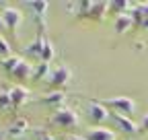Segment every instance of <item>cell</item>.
<instances>
[{
    "label": "cell",
    "instance_id": "1",
    "mask_svg": "<svg viewBox=\"0 0 148 140\" xmlns=\"http://www.w3.org/2000/svg\"><path fill=\"white\" fill-rule=\"evenodd\" d=\"M103 105L111 111H115L119 115H125V117H132V113L136 111V103L130 99V97H111V99H105Z\"/></svg>",
    "mask_w": 148,
    "mask_h": 140
},
{
    "label": "cell",
    "instance_id": "2",
    "mask_svg": "<svg viewBox=\"0 0 148 140\" xmlns=\"http://www.w3.org/2000/svg\"><path fill=\"white\" fill-rule=\"evenodd\" d=\"M51 124L58 128H76L78 126V113L72 107H60L51 115Z\"/></svg>",
    "mask_w": 148,
    "mask_h": 140
},
{
    "label": "cell",
    "instance_id": "3",
    "mask_svg": "<svg viewBox=\"0 0 148 140\" xmlns=\"http://www.w3.org/2000/svg\"><path fill=\"white\" fill-rule=\"evenodd\" d=\"M78 8H80V16H84V19L101 21L109 8V2H82L78 4Z\"/></svg>",
    "mask_w": 148,
    "mask_h": 140
},
{
    "label": "cell",
    "instance_id": "4",
    "mask_svg": "<svg viewBox=\"0 0 148 140\" xmlns=\"http://www.w3.org/2000/svg\"><path fill=\"white\" fill-rule=\"evenodd\" d=\"M111 115V109H107L103 101H88L86 105V117L92 121V124H103V121H107Z\"/></svg>",
    "mask_w": 148,
    "mask_h": 140
},
{
    "label": "cell",
    "instance_id": "5",
    "mask_svg": "<svg viewBox=\"0 0 148 140\" xmlns=\"http://www.w3.org/2000/svg\"><path fill=\"white\" fill-rule=\"evenodd\" d=\"M0 16H2V21H4V25H6V31H10L14 37H16V29L21 27V23H23V12L18 10V8L6 6Z\"/></svg>",
    "mask_w": 148,
    "mask_h": 140
},
{
    "label": "cell",
    "instance_id": "6",
    "mask_svg": "<svg viewBox=\"0 0 148 140\" xmlns=\"http://www.w3.org/2000/svg\"><path fill=\"white\" fill-rule=\"evenodd\" d=\"M72 78V70L68 66H58V68H53L51 72H49V78L47 82L51 86H58V89H62V86H66Z\"/></svg>",
    "mask_w": 148,
    "mask_h": 140
},
{
    "label": "cell",
    "instance_id": "7",
    "mask_svg": "<svg viewBox=\"0 0 148 140\" xmlns=\"http://www.w3.org/2000/svg\"><path fill=\"white\" fill-rule=\"evenodd\" d=\"M111 119L115 121V126L123 132V134H130V136H134V134H138L140 132V126L136 124V121H132V117H125V115H119V113H115V111H111V115H109Z\"/></svg>",
    "mask_w": 148,
    "mask_h": 140
},
{
    "label": "cell",
    "instance_id": "8",
    "mask_svg": "<svg viewBox=\"0 0 148 140\" xmlns=\"http://www.w3.org/2000/svg\"><path fill=\"white\" fill-rule=\"evenodd\" d=\"M8 97H10V103H12V109L14 107H23V105L29 101V91L21 84H14L8 89Z\"/></svg>",
    "mask_w": 148,
    "mask_h": 140
},
{
    "label": "cell",
    "instance_id": "9",
    "mask_svg": "<svg viewBox=\"0 0 148 140\" xmlns=\"http://www.w3.org/2000/svg\"><path fill=\"white\" fill-rule=\"evenodd\" d=\"M134 27V21H132V14L130 12H119L117 16H115V23H113V29H115V33H125L127 29H132Z\"/></svg>",
    "mask_w": 148,
    "mask_h": 140
},
{
    "label": "cell",
    "instance_id": "10",
    "mask_svg": "<svg viewBox=\"0 0 148 140\" xmlns=\"http://www.w3.org/2000/svg\"><path fill=\"white\" fill-rule=\"evenodd\" d=\"M10 76H14L16 80H29V78L33 76V66H31L27 60H21V62H18V66L12 70Z\"/></svg>",
    "mask_w": 148,
    "mask_h": 140
},
{
    "label": "cell",
    "instance_id": "11",
    "mask_svg": "<svg viewBox=\"0 0 148 140\" xmlns=\"http://www.w3.org/2000/svg\"><path fill=\"white\" fill-rule=\"evenodd\" d=\"M86 140H115V132L109 128H92L86 134Z\"/></svg>",
    "mask_w": 148,
    "mask_h": 140
},
{
    "label": "cell",
    "instance_id": "12",
    "mask_svg": "<svg viewBox=\"0 0 148 140\" xmlns=\"http://www.w3.org/2000/svg\"><path fill=\"white\" fill-rule=\"evenodd\" d=\"M66 101V95L62 93V91H53V93H47V95H43L41 97V103H45V105H51V107H62V103Z\"/></svg>",
    "mask_w": 148,
    "mask_h": 140
},
{
    "label": "cell",
    "instance_id": "13",
    "mask_svg": "<svg viewBox=\"0 0 148 140\" xmlns=\"http://www.w3.org/2000/svg\"><path fill=\"white\" fill-rule=\"evenodd\" d=\"M43 43H45V39H43V37H37L35 41H31V43L25 47V54H27V56H33V58H37V60H39V58H41Z\"/></svg>",
    "mask_w": 148,
    "mask_h": 140
},
{
    "label": "cell",
    "instance_id": "14",
    "mask_svg": "<svg viewBox=\"0 0 148 140\" xmlns=\"http://www.w3.org/2000/svg\"><path fill=\"white\" fill-rule=\"evenodd\" d=\"M27 132V119H16V121H12L10 124V128L6 130V134L8 136H12V138H18V136H23Z\"/></svg>",
    "mask_w": 148,
    "mask_h": 140
},
{
    "label": "cell",
    "instance_id": "15",
    "mask_svg": "<svg viewBox=\"0 0 148 140\" xmlns=\"http://www.w3.org/2000/svg\"><path fill=\"white\" fill-rule=\"evenodd\" d=\"M49 64H43V62H39L35 68H33V78L35 80H47L49 78Z\"/></svg>",
    "mask_w": 148,
    "mask_h": 140
},
{
    "label": "cell",
    "instance_id": "16",
    "mask_svg": "<svg viewBox=\"0 0 148 140\" xmlns=\"http://www.w3.org/2000/svg\"><path fill=\"white\" fill-rule=\"evenodd\" d=\"M21 60H23V58H18V56H8V58H2V60H0V66H2L8 74H12V70L18 66V62H21Z\"/></svg>",
    "mask_w": 148,
    "mask_h": 140
},
{
    "label": "cell",
    "instance_id": "17",
    "mask_svg": "<svg viewBox=\"0 0 148 140\" xmlns=\"http://www.w3.org/2000/svg\"><path fill=\"white\" fill-rule=\"evenodd\" d=\"M53 56H56V51H53V45H51V41H47V39H45V43H43V49H41V58H39V62H43V64H49V62L53 60Z\"/></svg>",
    "mask_w": 148,
    "mask_h": 140
},
{
    "label": "cell",
    "instance_id": "18",
    "mask_svg": "<svg viewBox=\"0 0 148 140\" xmlns=\"http://www.w3.org/2000/svg\"><path fill=\"white\" fill-rule=\"evenodd\" d=\"M12 109V103L8 97V91H0V111H10Z\"/></svg>",
    "mask_w": 148,
    "mask_h": 140
},
{
    "label": "cell",
    "instance_id": "19",
    "mask_svg": "<svg viewBox=\"0 0 148 140\" xmlns=\"http://www.w3.org/2000/svg\"><path fill=\"white\" fill-rule=\"evenodd\" d=\"M8 56H12L10 54V43L0 35V58H8Z\"/></svg>",
    "mask_w": 148,
    "mask_h": 140
},
{
    "label": "cell",
    "instance_id": "20",
    "mask_svg": "<svg viewBox=\"0 0 148 140\" xmlns=\"http://www.w3.org/2000/svg\"><path fill=\"white\" fill-rule=\"evenodd\" d=\"M138 126H140V132H148V113L140 119V124H138Z\"/></svg>",
    "mask_w": 148,
    "mask_h": 140
},
{
    "label": "cell",
    "instance_id": "21",
    "mask_svg": "<svg viewBox=\"0 0 148 140\" xmlns=\"http://www.w3.org/2000/svg\"><path fill=\"white\" fill-rule=\"evenodd\" d=\"M140 10H142V16L148 19V4H140Z\"/></svg>",
    "mask_w": 148,
    "mask_h": 140
},
{
    "label": "cell",
    "instance_id": "22",
    "mask_svg": "<svg viewBox=\"0 0 148 140\" xmlns=\"http://www.w3.org/2000/svg\"><path fill=\"white\" fill-rule=\"evenodd\" d=\"M140 29H146V31H148V19H144V21L140 23Z\"/></svg>",
    "mask_w": 148,
    "mask_h": 140
},
{
    "label": "cell",
    "instance_id": "23",
    "mask_svg": "<svg viewBox=\"0 0 148 140\" xmlns=\"http://www.w3.org/2000/svg\"><path fill=\"white\" fill-rule=\"evenodd\" d=\"M2 31H6V25H4V21H2V16H0V33Z\"/></svg>",
    "mask_w": 148,
    "mask_h": 140
},
{
    "label": "cell",
    "instance_id": "24",
    "mask_svg": "<svg viewBox=\"0 0 148 140\" xmlns=\"http://www.w3.org/2000/svg\"><path fill=\"white\" fill-rule=\"evenodd\" d=\"M72 140H86V138H80V136H72Z\"/></svg>",
    "mask_w": 148,
    "mask_h": 140
},
{
    "label": "cell",
    "instance_id": "25",
    "mask_svg": "<svg viewBox=\"0 0 148 140\" xmlns=\"http://www.w3.org/2000/svg\"><path fill=\"white\" fill-rule=\"evenodd\" d=\"M68 140H72V138H68Z\"/></svg>",
    "mask_w": 148,
    "mask_h": 140
}]
</instances>
